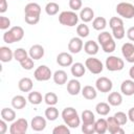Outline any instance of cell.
Wrapping results in <instances>:
<instances>
[{
	"mask_svg": "<svg viewBox=\"0 0 134 134\" xmlns=\"http://www.w3.org/2000/svg\"><path fill=\"white\" fill-rule=\"evenodd\" d=\"M62 118L69 128H77L81 124V117L72 107H66L62 111Z\"/></svg>",
	"mask_w": 134,
	"mask_h": 134,
	"instance_id": "6da1fadb",
	"label": "cell"
},
{
	"mask_svg": "<svg viewBox=\"0 0 134 134\" xmlns=\"http://www.w3.org/2000/svg\"><path fill=\"white\" fill-rule=\"evenodd\" d=\"M109 26L112 29L113 38H115L117 40L124 39V37L126 36V31H125V27H124V21L121 18L112 17L109 20Z\"/></svg>",
	"mask_w": 134,
	"mask_h": 134,
	"instance_id": "7a4b0ae2",
	"label": "cell"
},
{
	"mask_svg": "<svg viewBox=\"0 0 134 134\" xmlns=\"http://www.w3.org/2000/svg\"><path fill=\"white\" fill-rule=\"evenodd\" d=\"M24 37V29L21 26H14L3 34V41L7 44L19 42Z\"/></svg>",
	"mask_w": 134,
	"mask_h": 134,
	"instance_id": "3957f363",
	"label": "cell"
},
{
	"mask_svg": "<svg viewBox=\"0 0 134 134\" xmlns=\"http://www.w3.org/2000/svg\"><path fill=\"white\" fill-rule=\"evenodd\" d=\"M59 22L68 27L75 26L79 22V16L73 10H64L59 15Z\"/></svg>",
	"mask_w": 134,
	"mask_h": 134,
	"instance_id": "277c9868",
	"label": "cell"
},
{
	"mask_svg": "<svg viewBox=\"0 0 134 134\" xmlns=\"http://www.w3.org/2000/svg\"><path fill=\"white\" fill-rule=\"evenodd\" d=\"M116 13L121 18L132 19L134 18V5L129 2H120L116 5Z\"/></svg>",
	"mask_w": 134,
	"mask_h": 134,
	"instance_id": "5b68a950",
	"label": "cell"
},
{
	"mask_svg": "<svg viewBox=\"0 0 134 134\" xmlns=\"http://www.w3.org/2000/svg\"><path fill=\"white\" fill-rule=\"evenodd\" d=\"M105 65L109 71H120L125 67V62L122 59L116 55H109L106 59Z\"/></svg>",
	"mask_w": 134,
	"mask_h": 134,
	"instance_id": "8992f818",
	"label": "cell"
},
{
	"mask_svg": "<svg viewBox=\"0 0 134 134\" xmlns=\"http://www.w3.org/2000/svg\"><path fill=\"white\" fill-rule=\"evenodd\" d=\"M85 66L93 74H99L104 69V65H103L102 61L92 55L85 61Z\"/></svg>",
	"mask_w": 134,
	"mask_h": 134,
	"instance_id": "52a82bcc",
	"label": "cell"
},
{
	"mask_svg": "<svg viewBox=\"0 0 134 134\" xmlns=\"http://www.w3.org/2000/svg\"><path fill=\"white\" fill-rule=\"evenodd\" d=\"M28 129V122L25 118H18L14 120L9 127L10 134H24Z\"/></svg>",
	"mask_w": 134,
	"mask_h": 134,
	"instance_id": "ba28073f",
	"label": "cell"
},
{
	"mask_svg": "<svg viewBox=\"0 0 134 134\" xmlns=\"http://www.w3.org/2000/svg\"><path fill=\"white\" fill-rule=\"evenodd\" d=\"M51 76H52V72H51L50 68L47 67L46 65L39 66L34 72V77L39 82H46V81L50 80Z\"/></svg>",
	"mask_w": 134,
	"mask_h": 134,
	"instance_id": "9c48e42d",
	"label": "cell"
},
{
	"mask_svg": "<svg viewBox=\"0 0 134 134\" xmlns=\"http://www.w3.org/2000/svg\"><path fill=\"white\" fill-rule=\"evenodd\" d=\"M95 87H96L97 91L103 92V93H107V92H110L112 90L113 83H112V81L110 79H108L106 76H100V77H98L96 80Z\"/></svg>",
	"mask_w": 134,
	"mask_h": 134,
	"instance_id": "30bf717a",
	"label": "cell"
},
{
	"mask_svg": "<svg viewBox=\"0 0 134 134\" xmlns=\"http://www.w3.org/2000/svg\"><path fill=\"white\" fill-rule=\"evenodd\" d=\"M107 124H108V131L111 134H124L125 131L121 129V126L119 122L116 120L114 116H109L107 118Z\"/></svg>",
	"mask_w": 134,
	"mask_h": 134,
	"instance_id": "8fae6325",
	"label": "cell"
},
{
	"mask_svg": "<svg viewBox=\"0 0 134 134\" xmlns=\"http://www.w3.org/2000/svg\"><path fill=\"white\" fill-rule=\"evenodd\" d=\"M84 47V43L82 41V38L80 37H73L68 42V50L70 53H79Z\"/></svg>",
	"mask_w": 134,
	"mask_h": 134,
	"instance_id": "7c38bea8",
	"label": "cell"
},
{
	"mask_svg": "<svg viewBox=\"0 0 134 134\" xmlns=\"http://www.w3.org/2000/svg\"><path fill=\"white\" fill-rule=\"evenodd\" d=\"M121 53L128 63H134V45L130 42L122 44Z\"/></svg>",
	"mask_w": 134,
	"mask_h": 134,
	"instance_id": "4fadbf2b",
	"label": "cell"
},
{
	"mask_svg": "<svg viewBox=\"0 0 134 134\" xmlns=\"http://www.w3.org/2000/svg\"><path fill=\"white\" fill-rule=\"evenodd\" d=\"M44 53H45V50H44V47L40 44H35L32 45L29 50H28V55L32 59V60H40L44 57Z\"/></svg>",
	"mask_w": 134,
	"mask_h": 134,
	"instance_id": "5bb4252c",
	"label": "cell"
},
{
	"mask_svg": "<svg viewBox=\"0 0 134 134\" xmlns=\"http://www.w3.org/2000/svg\"><path fill=\"white\" fill-rule=\"evenodd\" d=\"M57 63L62 67H68L73 64V58L68 52H60L57 55Z\"/></svg>",
	"mask_w": 134,
	"mask_h": 134,
	"instance_id": "9a60e30c",
	"label": "cell"
},
{
	"mask_svg": "<svg viewBox=\"0 0 134 134\" xmlns=\"http://www.w3.org/2000/svg\"><path fill=\"white\" fill-rule=\"evenodd\" d=\"M30 127L34 131L36 132H40V131H43L45 128H46V119L42 116H35L32 119H31V122H30Z\"/></svg>",
	"mask_w": 134,
	"mask_h": 134,
	"instance_id": "2e32d148",
	"label": "cell"
},
{
	"mask_svg": "<svg viewBox=\"0 0 134 134\" xmlns=\"http://www.w3.org/2000/svg\"><path fill=\"white\" fill-rule=\"evenodd\" d=\"M25 16H40L41 15V6L36 2H29L24 7Z\"/></svg>",
	"mask_w": 134,
	"mask_h": 134,
	"instance_id": "e0dca14e",
	"label": "cell"
},
{
	"mask_svg": "<svg viewBox=\"0 0 134 134\" xmlns=\"http://www.w3.org/2000/svg\"><path fill=\"white\" fill-rule=\"evenodd\" d=\"M120 91L127 96L134 94V80H125L120 85Z\"/></svg>",
	"mask_w": 134,
	"mask_h": 134,
	"instance_id": "ac0fdd59",
	"label": "cell"
},
{
	"mask_svg": "<svg viewBox=\"0 0 134 134\" xmlns=\"http://www.w3.org/2000/svg\"><path fill=\"white\" fill-rule=\"evenodd\" d=\"M81 90H82L81 83L77 80L72 79L67 83V92L70 95H77L81 92Z\"/></svg>",
	"mask_w": 134,
	"mask_h": 134,
	"instance_id": "d6986e66",
	"label": "cell"
},
{
	"mask_svg": "<svg viewBox=\"0 0 134 134\" xmlns=\"http://www.w3.org/2000/svg\"><path fill=\"white\" fill-rule=\"evenodd\" d=\"M98 49H99V46H98V43H96L95 41L93 40H89L87 41L85 44H84V50L87 54L89 55H95L97 52H98Z\"/></svg>",
	"mask_w": 134,
	"mask_h": 134,
	"instance_id": "ffe728a7",
	"label": "cell"
},
{
	"mask_svg": "<svg viewBox=\"0 0 134 134\" xmlns=\"http://www.w3.org/2000/svg\"><path fill=\"white\" fill-rule=\"evenodd\" d=\"M14 59V52L13 50L7 46H1L0 47V60L3 63H8Z\"/></svg>",
	"mask_w": 134,
	"mask_h": 134,
	"instance_id": "44dd1931",
	"label": "cell"
},
{
	"mask_svg": "<svg viewBox=\"0 0 134 134\" xmlns=\"http://www.w3.org/2000/svg\"><path fill=\"white\" fill-rule=\"evenodd\" d=\"M80 19L84 22V23H88L90 21H92L94 19V12L91 7H84L81 9V13H80Z\"/></svg>",
	"mask_w": 134,
	"mask_h": 134,
	"instance_id": "7402d4cb",
	"label": "cell"
},
{
	"mask_svg": "<svg viewBox=\"0 0 134 134\" xmlns=\"http://www.w3.org/2000/svg\"><path fill=\"white\" fill-rule=\"evenodd\" d=\"M70 70L74 77H82L86 72V66L80 62H76L71 65Z\"/></svg>",
	"mask_w": 134,
	"mask_h": 134,
	"instance_id": "603a6c76",
	"label": "cell"
},
{
	"mask_svg": "<svg viewBox=\"0 0 134 134\" xmlns=\"http://www.w3.org/2000/svg\"><path fill=\"white\" fill-rule=\"evenodd\" d=\"M52 79H53V82L57 85L61 86V85L66 84V82L68 80V75H67V72L64 71V70H57L52 74Z\"/></svg>",
	"mask_w": 134,
	"mask_h": 134,
	"instance_id": "cb8c5ba5",
	"label": "cell"
},
{
	"mask_svg": "<svg viewBox=\"0 0 134 134\" xmlns=\"http://www.w3.org/2000/svg\"><path fill=\"white\" fill-rule=\"evenodd\" d=\"M82 95H83L84 98L92 100V99L96 98L97 92H96V89L94 87H92L90 85H87V86H84V88L82 89Z\"/></svg>",
	"mask_w": 134,
	"mask_h": 134,
	"instance_id": "d4e9b609",
	"label": "cell"
},
{
	"mask_svg": "<svg viewBox=\"0 0 134 134\" xmlns=\"http://www.w3.org/2000/svg\"><path fill=\"white\" fill-rule=\"evenodd\" d=\"M32 86H34L32 81L29 77H22L18 83V87L22 92H30L32 89Z\"/></svg>",
	"mask_w": 134,
	"mask_h": 134,
	"instance_id": "484cf974",
	"label": "cell"
},
{
	"mask_svg": "<svg viewBox=\"0 0 134 134\" xmlns=\"http://www.w3.org/2000/svg\"><path fill=\"white\" fill-rule=\"evenodd\" d=\"M27 100L28 99H26L23 95H15L12 98V106H13L14 109L20 110V109H23L26 106Z\"/></svg>",
	"mask_w": 134,
	"mask_h": 134,
	"instance_id": "4316f807",
	"label": "cell"
},
{
	"mask_svg": "<svg viewBox=\"0 0 134 134\" xmlns=\"http://www.w3.org/2000/svg\"><path fill=\"white\" fill-rule=\"evenodd\" d=\"M107 99H108V103L110 104V106H114V107L120 106L122 103V96L119 92H111L108 95Z\"/></svg>",
	"mask_w": 134,
	"mask_h": 134,
	"instance_id": "83f0119b",
	"label": "cell"
},
{
	"mask_svg": "<svg viewBox=\"0 0 134 134\" xmlns=\"http://www.w3.org/2000/svg\"><path fill=\"white\" fill-rule=\"evenodd\" d=\"M1 118L6 120L7 122L14 121L16 119V112L12 108H3L1 110Z\"/></svg>",
	"mask_w": 134,
	"mask_h": 134,
	"instance_id": "f1b7e54d",
	"label": "cell"
},
{
	"mask_svg": "<svg viewBox=\"0 0 134 134\" xmlns=\"http://www.w3.org/2000/svg\"><path fill=\"white\" fill-rule=\"evenodd\" d=\"M94 127H95V133H97V134H104V133H106V132L108 131L107 119H105V118H99V119L95 120Z\"/></svg>",
	"mask_w": 134,
	"mask_h": 134,
	"instance_id": "f546056e",
	"label": "cell"
},
{
	"mask_svg": "<svg viewBox=\"0 0 134 134\" xmlns=\"http://www.w3.org/2000/svg\"><path fill=\"white\" fill-rule=\"evenodd\" d=\"M27 99L31 105H40L42 103V100L44 99V97L42 96V94L39 91H30L28 93Z\"/></svg>",
	"mask_w": 134,
	"mask_h": 134,
	"instance_id": "4dcf8cb0",
	"label": "cell"
},
{
	"mask_svg": "<svg viewBox=\"0 0 134 134\" xmlns=\"http://www.w3.org/2000/svg\"><path fill=\"white\" fill-rule=\"evenodd\" d=\"M111 110V107H110V104L109 103H105V102H100L98 104H96L95 106V111L97 114L102 115V116H105V115H108L109 112Z\"/></svg>",
	"mask_w": 134,
	"mask_h": 134,
	"instance_id": "1f68e13d",
	"label": "cell"
},
{
	"mask_svg": "<svg viewBox=\"0 0 134 134\" xmlns=\"http://www.w3.org/2000/svg\"><path fill=\"white\" fill-rule=\"evenodd\" d=\"M106 26H107V20L104 17H96L92 21V27L95 30L102 31V30H104L106 28Z\"/></svg>",
	"mask_w": 134,
	"mask_h": 134,
	"instance_id": "d6a6232c",
	"label": "cell"
},
{
	"mask_svg": "<svg viewBox=\"0 0 134 134\" xmlns=\"http://www.w3.org/2000/svg\"><path fill=\"white\" fill-rule=\"evenodd\" d=\"M81 120L83 121V124H94L95 122L94 113L90 110H84L81 115Z\"/></svg>",
	"mask_w": 134,
	"mask_h": 134,
	"instance_id": "836d02e7",
	"label": "cell"
},
{
	"mask_svg": "<svg viewBox=\"0 0 134 134\" xmlns=\"http://www.w3.org/2000/svg\"><path fill=\"white\" fill-rule=\"evenodd\" d=\"M45 117L50 121L55 120L59 117V110L54 106H49L45 110Z\"/></svg>",
	"mask_w": 134,
	"mask_h": 134,
	"instance_id": "e575fe53",
	"label": "cell"
},
{
	"mask_svg": "<svg viewBox=\"0 0 134 134\" xmlns=\"http://www.w3.org/2000/svg\"><path fill=\"white\" fill-rule=\"evenodd\" d=\"M59 9H60V6L58 3L51 1V2H48L45 6V12L48 16H54L59 13Z\"/></svg>",
	"mask_w": 134,
	"mask_h": 134,
	"instance_id": "d590c367",
	"label": "cell"
},
{
	"mask_svg": "<svg viewBox=\"0 0 134 134\" xmlns=\"http://www.w3.org/2000/svg\"><path fill=\"white\" fill-rule=\"evenodd\" d=\"M59 97L54 92H47L44 95V102L48 105V106H55L58 104Z\"/></svg>",
	"mask_w": 134,
	"mask_h": 134,
	"instance_id": "8d00e7d4",
	"label": "cell"
},
{
	"mask_svg": "<svg viewBox=\"0 0 134 134\" xmlns=\"http://www.w3.org/2000/svg\"><path fill=\"white\" fill-rule=\"evenodd\" d=\"M100 46H102L103 50H104L105 52H107V53L113 52V51L115 50V48H116V44H115V41H114L113 38L110 39V40H108L107 42H105V43L102 44Z\"/></svg>",
	"mask_w": 134,
	"mask_h": 134,
	"instance_id": "74e56055",
	"label": "cell"
},
{
	"mask_svg": "<svg viewBox=\"0 0 134 134\" xmlns=\"http://www.w3.org/2000/svg\"><path fill=\"white\" fill-rule=\"evenodd\" d=\"M89 32H90V29L88 27V25H86L85 23H82V24H79L77 27H76V34L80 38H86L89 36Z\"/></svg>",
	"mask_w": 134,
	"mask_h": 134,
	"instance_id": "f35d334b",
	"label": "cell"
},
{
	"mask_svg": "<svg viewBox=\"0 0 134 134\" xmlns=\"http://www.w3.org/2000/svg\"><path fill=\"white\" fill-rule=\"evenodd\" d=\"M26 57H28V52L24 49V48H17L15 51H14V59L16 60V61H18L19 63L22 61V60H24Z\"/></svg>",
	"mask_w": 134,
	"mask_h": 134,
	"instance_id": "ab89813d",
	"label": "cell"
},
{
	"mask_svg": "<svg viewBox=\"0 0 134 134\" xmlns=\"http://www.w3.org/2000/svg\"><path fill=\"white\" fill-rule=\"evenodd\" d=\"M35 60H32L29 55L28 57H26L24 60H22L21 62H20V65H21V67L23 68V69H25V70H31L34 67H35V62H34Z\"/></svg>",
	"mask_w": 134,
	"mask_h": 134,
	"instance_id": "60d3db41",
	"label": "cell"
},
{
	"mask_svg": "<svg viewBox=\"0 0 134 134\" xmlns=\"http://www.w3.org/2000/svg\"><path fill=\"white\" fill-rule=\"evenodd\" d=\"M112 38H113V36L109 31H102L97 36V42H98L99 45H102V44H104L105 42H107L108 40H110Z\"/></svg>",
	"mask_w": 134,
	"mask_h": 134,
	"instance_id": "b9f144b4",
	"label": "cell"
},
{
	"mask_svg": "<svg viewBox=\"0 0 134 134\" xmlns=\"http://www.w3.org/2000/svg\"><path fill=\"white\" fill-rule=\"evenodd\" d=\"M113 116L116 118V120L119 122V125H120V126L126 125V124H127V121H128V119H129V118H128V115H127L125 112H121V111L116 112Z\"/></svg>",
	"mask_w": 134,
	"mask_h": 134,
	"instance_id": "7bdbcfd3",
	"label": "cell"
},
{
	"mask_svg": "<svg viewBox=\"0 0 134 134\" xmlns=\"http://www.w3.org/2000/svg\"><path fill=\"white\" fill-rule=\"evenodd\" d=\"M53 134H70V130L67 125H59L52 130Z\"/></svg>",
	"mask_w": 134,
	"mask_h": 134,
	"instance_id": "ee69618b",
	"label": "cell"
},
{
	"mask_svg": "<svg viewBox=\"0 0 134 134\" xmlns=\"http://www.w3.org/2000/svg\"><path fill=\"white\" fill-rule=\"evenodd\" d=\"M82 131L85 134H93V133H95L94 124H83L82 125Z\"/></svg>",
	"mask_w": 134,
	"mask_h": 134,
	"instance_id": "f6af8a7d",
	"label": "cell"
},
{
	"mask_svg": "<svg viewBox=\"0 0 134 134\" xmlns=\"http://www.w3.org/2000/svg\"><path fill=\"white\" fill-rule=\"evenodd\" d=\"M9 26H10V20L7 17L0 16V29L6 30Z\"/></svg>",
	"mask_w": 134,
	"mask_h": 134,
	"instance_id": "bcb514c9",
	"label": "cell"
},
{
	"mask_svg": "<svg viewBox=\"0 0 134 134\" xmlns=\"http://www.w3.org/2000/svg\"><path fill=\"white\" fill-rule=\"evenodd\" d=\"M82 0H69V7L71 8V10L76 12L79 9L82 8Z\"/></svg>",
	"mask_w": 134,
	"mask_h": 134,
	"instance_id": "7dc6e473",
	"label": "cell"
},
{
	"mask_svg": "<svg viewBox=\"0 0 134 134\" xmlns=\"http://www.w3.org/2000/svg\"><path fill=\"white\" fill-rule=\"evenodd\" d=\"M25 22L29 25H36L40 21V16H25Z\"/></svg>",
	"mask_w": 134,
	"mask_h": 134,
	"instance_id": "c3c4849f",
	"label": "cell"
},
{
	"mask_svg": "<svg viewBox=\"0 0 134 134\" xmlns=\"http://www.w3.org/2000/svg\"><path fill=\"white\" fill-rule=\"evenodd\" d=\"M6 120H4V119H2L1 118V120H0V134H5V132H6V130H7V125H6Z\"/></svg>",
	"mask_w": 134,
	"mask_h": 134,
	"instance_id": "681fc988",
	"label": "cell"
},
{
	"mask_svg": "<svg viewBox=\"0 0 134 134\" xmlns=\"http://www.w3.org/2000/svg\"><path fill=\"white\" fill-rule=\"evenodd\" d=\"M127 37L130 41L134 42V26H131L128 30H127Z\"/></svg>",
	"mask_w": 134,
	"mask_h": 134,
	"instance_id": "f907efd6",
	"label": "cell"
},
{
	"mask_svg": "<svg viewBox=\"0 0 134 134\" xmlns=\"http://www.w3.org/2000/svg\"><path fill=\"white\" fill-rule=\"evenodd\" d=\"M7 10V1L6 0H0V13L3 14Z\"/></svg>",
	"mask_w": 134,
	"mask_h": 134,
	"instance_id": "816d5d0a",
	"label": "cell"
},
{
	"mask_svg": "<svg viewBox=\"0 0 134 134\" xmlns=\"http://www.w3.org/2000/svg\"><path fill=\"white\" fill-rule=\"evenodd\" d=\"M128 118H129L132 122H134V107L129 110V112H128Z\"/></svg>",
	"mask_w": 134,
	"mask_h": 134,
	"instance_id": "f5cc1de1",
	"label": "cell"
},
{
	"mask_svg": "<svg viewBox=\"0 0 134 134\" xmlns=\"http://www.w3.org/2000/svg\"><path fill=\"white\" fill-rule=\"evenodd\" d=\"M129 75H130V77H131L132 80H134V65L130 68V70H129Z\"/></svg>",
	"mask_w": 134,
	"mask_h": 134,
	"instance_id": "db71d44e",
	"label": "cell"
},
{
	"mask_svg": "<svg viewBox=\"0 0 134 134\" xmlns=\"http://www.w3.org/2000/svg\"><path fill=\"white\" fill-rule=\"evenodd\" d=\"M29 1H30V0H29Z\"/></svg>",
	"mask_w": 134,
	"mask_h": 134,
	"instance_id": "11a10c76",
	"label": "cell"
}]
</instances>
